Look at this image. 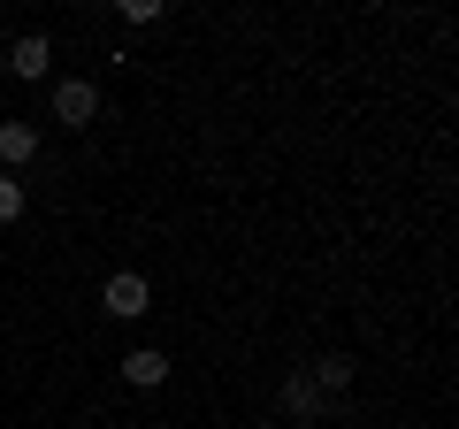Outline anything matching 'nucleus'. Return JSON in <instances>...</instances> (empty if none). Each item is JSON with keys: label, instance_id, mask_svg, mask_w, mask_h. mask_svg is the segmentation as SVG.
Listing matches in <instances>:
<instances>
[{"label": "nucleus", "instance_id": "nucleus-1", "mask_svg": "<svg viewBox=\"0 0 459 429\" xmlns=\"http://www.w3.org/2000/svg\"><path fill=\"white\" fill-rule=\"evenodd\" d=\"M92 116H100V84L92 77H62L54 84V123H62V131H84Z\"/></svg>", "mask_w": 459, "mask_h": 429}, {"label": "nucleus", "instance_id": "nucleus-2", "mask_svg": "<svg viewBox=\"0 0 459 429\" xmlns=\"http://www.w3.org/2000/svg\"><path fill=\"white\" fill-rule=\"evenodd\" d=\"M100 307H108L115 322H138V314L153 307V292H146V276H131V268H123V276H108V292H100Z\"/></svg>", "mask_w": 459, "mask_h": 429}, {"label": "nucleus", "instance_id": "nucleus-3", "mask_svg": "<svg viewBox=\"0 0 459 429\" xmlns=\"http://www.w3.org/2000/svg\"><path fill=\"white\" fill-rule=\"evenodd\" d=\"M283 414H291V422H322V414H329V398L314 391L307 368H291V376H283Z\"/></svg>", "mask_w": 459, "mask_h": 429}, {"label": "nucleus", "instance_id": "nucleus-4", "mask_svg": "<svg viewBox=\"0 0 459 429\" xmlns=\"http://www.w3.org/2000/svg\"><path fill=\"white\" fill-rule=\"evenodd\" d=\"M123 383H138V391H161V383H169V353H161V346L123 353Z\"/></svg>", "mask_w": 459, "mask_h": 429}, {"label": "nucleus", "instance_id": "nucleus-5", "mask_svg": "<svg viewBox=\"0 0 459 429\" xmlns=\"http://www.w3.org/2000/svg\"><path fill=\"white\" fill-rule=\"evenodd\" d=\"M8 69H16V77L23 84H47V69H54V47H47V39H16V47H8Z\"/></svg>", "mask_w": 459, "mask_h": 429}, {"label": "nucleus", "instance_id": "nucleus-6", "mask_svg": "<svg viewBox=\"0 0 459 429\" xmlns=\"http://www.w3.org/2000/svg\"><path fill=\"white\" fill-rule=\"evenodd\" d=\"M307 376H314V391H322V398H344V391H352V361H344V353H329V361H314Z\"/></svg>", "mask_w": 459, "mask_h": 429}, {"label": "nucleus", "instance_id": "nucleus-7", "mask_svg": "<svg viewBox=\"0 0 459 429\" xmlns=\"http://www.w3.org/2000/svg\"><path fill=\"white\" fill-rule=\"evenodd\" d=\"M39 153V123H0V162L16 169V162H31Z\"/></svg>", "mask_w": 459, "mask_h": 429}, {"label": "nucleus", "instance_id": "nucleus-8", "mask_svg": "<svg viewBox=\"0 0 459 429\" xmlns=\"http://www.w3.org/2000/svg\"><path fill=\"white\" fill-rule=\"evenodd\" d=\"M16 214H23V184L0 169V223H16Z\"/></svg>", "mask_w": 459, "mask_h": 429}]
</instances>
